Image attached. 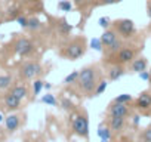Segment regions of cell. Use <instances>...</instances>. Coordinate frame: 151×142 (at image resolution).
Returning <instances> with one entry per match:
<instances>
[{"mask_svg":"<svg viewBox=\"0 0 151 142\" xmlns=\"http://www.w3.org/2000/svg\"><path fill=\"white\" fill-rule=\"evenodd\" d=\"M139 77L142 79V80H145V82H150V71H141L139 73Z\"/></svg>","mask_w":151,"mask_h":142,"instance_id":"obj_33","label":"cell"},{"mask_svg":"<svg viewBox=\"0 0 151 142\" xmlns=\"http://www.w3.org/2000/svg\"><path fill=\"white\" fill-rule=\"evenodd\" d=\"M113 27H114V30L117 31V34H119L122 39H129V37H132V36L136 33L135 22H133L132 19H127V18L114 21V22H113Z\"/></svg>","mask_w":151,"mask_h":142,"instance_id":"obj_6","label":"cell"},{"mask_svg":"<svg viewBox=\"0 0 151 142\" xmlns=\"http://www.w3.org/2000/svg\"><path fill=\"white\" fill-rule=\"evenodd\" d=\"M14 49H15V53L19 55V56H30L34 52V44H33L31 40H28L25 37H21V39L17 40Z\"/></svg>","mask_w":151,"mask_h":142,"instance_id":"obj_9","label":"cell"},{"mask_svg":"<svg viewBox=\"0 0 151 142\" xmlns=\"http://www.w3.org/2000/svg\"><path fill=\"white\" fill-rule=\"evenodd\" d=\"M19 124H21V117L18 114H11L5 118V126L9 133H14L15 130H18Z\"/></svg>","mask_w":151,"mask_h":142,"instance_id":"obj_13","label":"cell"},{"mask_svg":"<svg viewBox=\"0 0 151 142\" xmlns=\"http://www.w3.org/2000/svg\"><path fill=\"white\" fill-rule=\"evenodd\" d=\"M98 24H99V25H101V27H102L104 30H107V28H110V27L113 25V24L110 22V19H108L107 16H101V18L98 19Z\"/></svg>","mask_w":151,"mask_h":142,"instance_id":"obj_30","label":"cell"},{"mask_svg":"<svg viewBox=\"0 0 151 142\" xmlns=\"http://www.w3.org/2000/svg\"><path fill=\"white\" fill-rule=\"evenodd\" d=\"M107 86H108V83H107V80H104V79H101V82L98 83V86H96V89H95V92H93V96H99V95H102V93L105 92V89H107Z\"/></svg>","mask_w":151,"mask_h":142,"instance_id":"obj_25","label":"cell"},{"mask_svg":"<svg viewBox=\"0 0 151 142\" xmlns=\"http://www.w3.org/2000/svg\"><path fill=\"white\" fill-rule=\"evenodd\" d=\"M111 129H110V126H105L104 127V124H101L99 127H98V136L101 138V141H110V138H111Z\"/></svg>","mask_w":151,"mask_h":142,"instance_id":"obj_18","label":"cell"},{"mask_svg":"<svg viewBox=\"0 0 151 142\" xmlns=\"http://www.w3.org/2000/svg\"><path fill=\"white\" fill-rule=\"evenodd\" d=\"M71 30H73V27L67 22V19H65V18H61V19H59V24H58V31H59L61 34H70Z\"/></svg>","mask_w":151,"mask_h":142,"instance_id":"obj_19","label":"cell"},{"mask_svg":"<svg viewBox=\"0 0 151 142\" xmlns=\"http://www.w3.org/2000/svg\"><path fill=\"white\" fill-rule=\"evenodd\" d=\"M135 108L139 113L148 115L150 114V110H151V93L147 92V90L145 92H141L139 96L135 99Z\"/></svg>","mask_w":151,"mask_h":142,"instance_id":"obj_8","label":"cell"},{"mask_svg":"<svg viewBox=\"0 0 151 142\" xmlns=\"http://www.w3.org/2000/svg\"><path fill=\"white\" fill-rule=\"evenodd\" d=\"M70 121H71V129L76 135L85 139L89 138V120L86 113H79V111L70 113Z\"/></svg>","mask_w":151,"mask_h":142,"instance_id":"obj_3","label":"cell"},{"mask_svg":"<svg viewBox=\"0 0 151 142\" xmlns=\"http://www.w3.org/2000/svg\"><path fill=\"white\" fill-rule=\"evenodd\" d=\"M124 73H126L124 65L113 64V65L108 68V71H107V76H108V80H110V82H116V80H119Z\"/></svg>","mask_w":151,"mask_h":142,"instance_id":"obj_11","label":"cell"},{"mask_svg":"<svg viewBox=\"0 0 151 142\" xmlns=\"http://www.w3.org/2000/svg\"><path fill=\"white\" fill-rule=\"evenodd\" d=\"M11 93H14V95H15L17 98H19V99H24V98H27L28 90H27V86H25V85H17V86L12 87Z\"/></svg>","mask_w":151,"mask_h":142,"instance_id":"obj_17","label":"cell"},{"mask_svg":"<svg viewBox=\"0 0 151 142\" xmlns=\"http://www.w3.org/2000/svg\"><path fill=\"white\" fill-rule=\"evenodd\" d=\"M101 79H102L101 70L95 64L83 67L82 70H79V79H77L80 92H83L88 96H93V92H95L98 83L101 82Z\"/></svg>","mask_w":151,"mask_h":142,"instance_id":"obj_1","label":"cell"},{"mask_svg":"<svg viewBox=\"0 0 151 142\" xmlns=\"http://www.w3.org/2000/svg\"><path fill=\"white\" fill-rule=\"evenodd\" d=\"M147 12H148V16L151 19V3H148V8H147Z\"/></svg>","mask_w":151,"mask_h":142,"instance_id":"obj_37","label":"cell"},{"mask_svg":"<svg viewBox=\"0 0 151 142\" xmlns=\"http://www.w3.org/2000/svg\"><path fill=\"white\" fill-rule=\"evenodd\" d=\"M122 47H123V40H122V37L119 36V37L113 42V44H110L108 47H105V53H107V56H110V55L119 52Z\"/></svg>","mask_w":151,"mask_h":142,"instance_id":"obj_16","label":"cell"},{"mask_svg":"<svg viewBox=\"0 0 151 142\" xmlns=\"http://www.w3.org/2000/svg\"><path fill=\"white\" fill-rule=\"evenodd\" d=\"M42 27V22H40V19L39 18H28V30H33V31H36V30H39Z\"/></svg>","mask_w":151,"mask_h":142,"instance_id":"obj_27","label":"cell"},{"mask_svg":"<svg viewBox=\"0 0 151 142\" xmlns=\"http://www.w3.org/2000/svg\"><path fill=\"white\" fill-rule=\"evenodd\" d=\"M132 121H133V126H138L139 124V115H132Z\"/></svg>","mask_w":151,"mask_h":142,"instance_id":"obj_36","label":"cell"},{"mask_svg":"<svg viewBox=\"0 0 151 142\" xmlns=\"http://www.w3.org/2000/svg\"><path fill=\"white\" fill-rule=\"evenodd\" d=\"M73 2L76 3V6H77V8H82V6L85 5V2H86V0H73Z\"/></svg>","mask_w":151,"mask_h":142,"instance_id":"obj_34","label":"cell"},{"mask_svg":"<svg viewBox=\"0 0 151 142\" xmlns=\"http://www.w3.org/2000/svg\"><path fill=\"white\" fill-rule=\"evenodd\" d=\"M42 102L46 104V105H50V107H56V105H58V101H56V98H55L52 93L43 95V96H42Z\"/></svg>","mask_w":151,"mask_h":142,"instance_id":"obj_22","label":"cell"},{"mask_svg":"<svg viewBox=\"0 0 151 142\" xmlns=\"http://www.w3.org/2000/svg\"><path fill=\"white\" fill-rule=\"evenodd\" d=\"M21 101H22V99L17 98V96H15L14 93H11V92L5 96V105H6V108H8L9 111H17V110H19Z\"/></svg>","mask_w":151,"mask_h":142,"instance_id":"obj_15","label":"cell"},{"mask_svg":"<svg viewBox=\"0 0 151 142\" xmlns=\"http://www.w3.org/2000/svg\"><path fill=\"white\" fill-rule=\"evenodd\" d=\"M119 2H122V0H116V3H119Z\"/></svg>","mask_w":151,"mask_h":142,"instance_id":"obj_42","label":"cell"},{"mask_svg":"<svg viewBox=\"0 0 151 142\" xmlns=\"http://www.w3.org/2000/svg\"><path fill=\"white\" fill-rule=\"evenodd\" d=\"M136 58V49L129 47V46H123L119 52L107 56V61L113 65V64H119V65H127L130 64L133 59Z\"/></svg>","mask_w":151,"mask_h":142,"instance_id":"obj_4","label":"cell"},{"mask_svg":"<svg viewBox=\"0 0 151 142\" xmlns=\"http://www.w3.org/2000/svg\"><path fill=\"white\" fill-rule=\"evenodd\" d=\"M43 74V67L39 61H25L19 67V76L22 80H33Z\"/></svg>","mask_w":151,"mask_h":142,"instance_id":"obj_5","label":"cell"},{"mask_svg":"<svg viewBox=\"0 0 151 142\" xmlns=\"http://www.w3.org/2000/svg\"><path fill=\"white\" fill-rule=\"evenodd\" d=\"M86 49H88V40H86V37L85 36H77V37H74L73 40H70L64 46L61 55L65 59H68V61H76V59L82 58L86 53Z\"/></svg>","mask_w":151,"mask_h":142,"instance_id":"obj_2","label":"cell"},{"mask_svg":"<svg viewBox=\"0 0 151 142\" xmlns=\"http://www.w3.org/2000/svg\"><path fill=\"white\" fill-rule=\"evenodd\" d=\"M61 107H62V110L67 111V113L76 111V105L73 104V101H70V98H65V96L61 99Z\"/></svg>","mask_w":151,"mask_h":142,"instance_id":"obj_20","label":"cell"},{"mask_svg":"<svg viewBox=\"0 0 151 142\" xmlns=\"http://www.w3.org/2000/svg\"><path fill=\"white\" fill-rule=\"evenodd\" d=\"M50 87H52V85H50V83H45V89H46V90H49Z\"/></svg>","mask_w":151,"mask_h":142,"instance_id":"obj_38","label":"cell"},{"mask_svg":"<svg viewBox=\"0 0 151 142\" xmlns=\"http://www.w3.org/2000/svg\"><path fill=\"white\" fill-rule=\"evenodd\" d=\"M58 9H61L62 12H70L73 9V3L70 2V0H61V2L58 3Z\"/></svg>","mask_w":151,"mask_h":142,"instance_id":"obj_29","label":"cell"},{"mask_svg":"<svg viewBox=\"0 0 151 142\" xmlns=\"http://www.w3.org/2000/svg\"><path fill=\"white\" fill-rule=\"evenodd\" d=\"M77 79H79V71H73L71 74H68V76L64 79V83H65V85H73V83H77Z\"/></svg>","mask_w":151,"mask_h":142,"instance_id":"obj_28","label":"cell"},{"mask_svg":"<svg viewBox=\"0 0 151 142\" xmlns=\"http://www.w3.org/2000/svg\"><path fill=\"white\" fill-rule=\"evenodd\" d=\"M17 22H18L22 28H27V27H28V18H25V16H18V18H17Z\"/></svg>","mask_w":151,"mask_h":142,"instance_id":"obj_32","label":"cell"},{"mask_svg":"<svg viewBox=\"0 0 151 142\" xmlns=\"http://www.w3.org/2000/svg\"><path fill=\"white\" fill-rule=\"evenodd\" d=\"M2 133H3V130H2V129H0V136H2Z\"/></svg>","mask_w":151,"mask_h":142,"instance_id":"obj_41","label":"cell"},{"mask_svg":"<svg viewBox=\"0 0 151 142\" xmlns=\"http://www.w3.org/2000/svg\"><path fill=\"white\" fill-rule=\"evenodd\" d=\"M108 115L111 117H132V111L129 108V104H120V102H111L108 105Z\"/></svg>","mask_w":151,"mask_h":142,"instance_id":"obj_7","label":"cell"},{"mask_svg":"<svg viewBox=\"0 0 151 142\" xmlns=\"http://www.w3.org/2000/svg\"><path fill=\"white\" fill-rule=\"evenodd\" d=\"M147 67H148V61L144 56H138L130 62V70L133 71V73H138V74L141 73V71H145Z\"/></svg>","mask_w":151,"mask_h":142,"instance_id":"obj_14","label":"cell"},{"mask_svg":"<svg viewBox=\"0 0 151 142\" xmlns=\"http://www.w3.org/2000/svg\"><path fill=\"white\" fill-rule=\"evenodd\" d=\"M2 121H3V115H2V114H0V123H2Z\"/></svg>","mask_w":151,"mask_h":142,"instance_id":"obj_39","label":"cell"},{"mask_svg":"<svg viewBox=\"0 0 151 142\" xmlns=\"http://www.w3.org/2000/svg\"><path fill=\"white\" fill-rule=\"evenodd\" d=\"M132 101H133V96L129 93H123V95H119L117 98H114V102H120V104H130Z\"/></svg>","mask_w":151,"mask_h":142,"instance_id":"obj_26","label":"cell"},{"mask_svg":"<svg viewBox=\"0 0 151 142\" xmlns=\"http://www.w3.org/2000/svg\"><path fill=\"white\" fill-rule=\"evenodd\" d=\"M150 82H151V70H150Z\"/></svg>","mask_w":151,"mask_h":142,"instance_id":"obj_40","label":"cell"},{"mask_svg":"<svg viewBox=\"0 0 151 142\" xmlns=\"http://www.w3.org/2000/svg\"><path fill=\"white\" fill-rule=\"evenodd\" d=\"M117 37H119V34H117V31L114 30V27H110V28L104 30V33H102V36H101L99 39H101L104 47H108L110 44H113V42H114Z\"/></svg>","mask_w":151,"mask_h":142,"instance_id":"obj_12","label":"cell"},{"mask_svg":"<svg viewBox=\"0 0 151 142\" xmlns=\"http://www.w3.org/2000/svg\"><path fill=\"white\" fill-rule=\"evenodd\" d=\"M11 83H12V76H9V74L0 76V89H2V90L8 89L11 86Z\"/></svg>","mask_w":151,"mask_h":142,"instance_id":"obj_23","label":"cell"},{"mask_svg":"<svg viewBox=\"0 0 151 142\" xmlns=\"http://www.w3.org/2000/svg\"><path fill=\"white\" fill-rule=\"evenodd\" d=\"M42 89H45V82L40 80V79H34V82H33V93H34V96L40 95Z\"/></svg>","mask_w":151,"mask_h":142,"instance_id":"obj_24","label":"cell"},{"mask_svg":"<svg viewBox=\"0 0 151 142\" xmlns=\"http://www.w3.org/2000/svg\"><path fill=\"white\" fill-rule=\"evenodd\" d=\"M138 142H151V126L145 127V129L139 133Z\"/></svg>","mask_w":151,"mask_h":142,"instance_id":"obj_21","label":"cell"},{"mask_svg":"<svg viewBox=\"0 0 151 142\" xmlns=\"http://www.w3.org/2000/svg\"><path fill=\"white\" fill-rule=\"evenodd\" d=\"M108 117H110L108 126H110L113 133H120V132L124 130V127H126V118L124 117H111V115H108Z\"/></svg>","mask_w":151,"mask_h":142,"instance_id":"obj_10","label":"cell"},{"mask_svg":"<svg viewBox=\"0 0 151 142\" xmlns=\"http://www.w3.org/2000/svg\"><path fill=\"white\" fill-rule=\"evenodd\" d=\"M91 46H92L95 50H98V52H101V50L104 49V44H102L101 39H93V40L91 42Z\"/></svg>","mask_w":151,"mask_h":142,"instance_id":"obj_31","label":"cell"},{"mask_svg":"<svg viewBox=\"0 0 151 142\" xmlns=\"http://www.w3.org/2000/svg\"><path fill=\"white\" fill-rule=\"evenodd\" d=\"M116 0H101V5H114Z\"/></svg>","mask_w":151,"mask_h":142,"instance_id":"obj_35","label":"cell"}]
</instances>
